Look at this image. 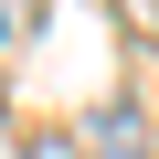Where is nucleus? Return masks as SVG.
<instances>
[{
    "instance_id": "obj_1",
    "label": "nucleus",
    "mask_w": 159,
    "mask_h": 159,
    "mask_svg": "<svg viewBox=\"0 0 159 159\" xmlns=\"http://www.w3.org/2000/svg\"><path fill=\"white\" fill-rule=\"evenodd\" d=\"M96 159H148V117H138L127 96H106V106H96Z\"/></svg>"
},
{
    "instance_id": "obj_2",
    "label": "nucleus",
    "mask_w": 159,
    "mask_h": 159,
    "mask_svg": "<svg viewBox=\"0 0 159 159\" xmlns=\"http://www.w3.org/2000/svg\"><path fill=\"white\" fill-rule=\"evenodd\" d=\"M32 159H74V148H64V138H43V148H32Z\"/></svg>"
},
{
    "instance_id": "obj_3",
    "label": "nucleus",
    "mask_w": 159,
    "mask_h": 159,
    "mask_svg": "<svg viewBox=\"0 0 159 159\" xmlns=\"http://www.w3.org/2000/svg\"><path fill=\"white\" fill-rule=\"evenodd\" d=\"M0 159H11V127H0Z\"/></svg>"
}]
</instances>
